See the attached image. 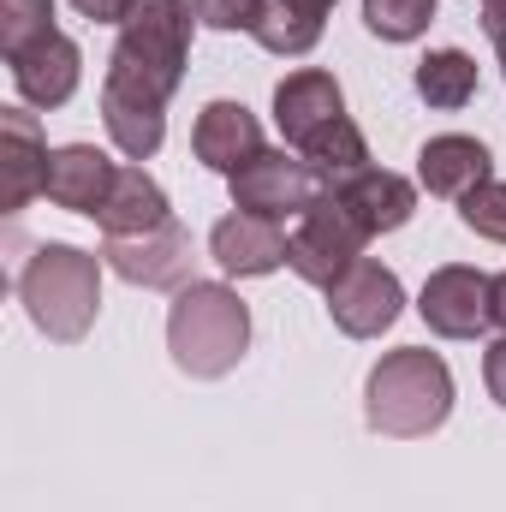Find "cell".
<instances>
[{"mask_svg":"<svg viewBox=\"0 0 506 512\" xmlns=\"http://www.w3.org/2000/svg\"><path fill=\"white\" fill-rule=\"evenodd\" d=\"M191 0H137L102 72V126L126 161H149L167 137V102L191 66Z\"/></svg>","mask_w":506,"mask_h":512,"instance_id":"1","label":"cell"},{"mask_svg":"<svg viewBox=\"0 0 506 512\" xmlns=\"http://www.w3.org/2000/svg\"><path fill=\"white\" fill-rule=\"evenodd\" d=\"M167 352L197 382L233 376L239 358L251 352V304L227 280H191V286H179L173 310H167Z\"/></svg>","mask_w":506,"mask_h":512,"instance_id":"2","label":"cell"},{"mask_svg":"<svg viewBox=\"0 0 506 512\" xmlns=\"http://www.w3.org/2000/svg\"><path fill=\"white\" fill-rule=\"evenodd\" d=\"M364 417L387 441H423L453 417V370L429 346L387 352L364 382Z\"/></svg>","mask_w":506,"mask_h":512,"instance_id":"3","label":"cell"},{"mask_svg":"<svg viewBox=\"0 0 506 512\" xmlns=\"http://www.w3.org/2000/svg\"><path fill=\"white\" fill-rule=\"evenodd\" d=\"M18 298L30 310V322L60 340V346H78L102 310V256L78 251V245H36L24 274H18Z\"/></svg>","mask_w":506,"mask_h":512,"instance_id":"4","label":"cell"},{"mask_svg":"<svg viewBox=\"0 0 506 512\" xmlns=\"http://www.w3.org/2000/svg\"><path fill=\"white\" fill-rule=\"evenodd\" d=\"M370 245V233H364V221L334 197V191H322L298 221H292V233H286V268L298 274V280H310V286H334L358 256Z\"/></svg>","mask_w":506,"mask_h":512,"instance_id":"5","label":"cell"},{"mask_svg":"<svg viewBox=\"0 0 506 512\" xmlns=\"http://www.w3.org/2000/svg\"><path fill=\"white\" fill-rule=\"evenodd\" d=\"M227 185H233V209L262 215V221H298V215L328 191L322 173H316L304 155H286V149H262V155L245 161Z\"/></svg>","mask_w":506,"mask_h":512,"instance_id":"6","label":"cell"},{"mask_svg":"<svg viewBox=\"0 0 506 512\" xmlns=\"http://www.w3.org/2000/svg\"><path fill=\"white\" fill-rule=\"evenodd\" d=\"M405 310V286L376 256H358L334 286H328V316L346 340H381Z\"/></svg>","mask_w":506,"mask_h":512,"instance_id":"7","label":"cell"},{"mask_svg":"<svg viewBox=\"0 0 506 512\" xmlns=\"http://www.w3.org/2000/svg\"><path fill=\"white\" fill-rule=\"evenodd\" d=\"M489 280L495 274L465 268V262L435 268L423 280V292H417V316L429 322V334H441V340H477L483 328H495L489 322Z\"/></svg>","mask_w":506,"mask_h":512,"instance_id":"8","label":"cell"},{"mask_svg":"<svg viewBox=\"0 0 506 512\" xmlns=\"http://www.w3.org/2000/svg\"><path fill=\"white\" fill-rule=\"evenodd\" d=\"M102 262L131 280V286H149V292H179L191 286V233L179 221H161L155 233H137V239H102Z\"/></svg>","mask_w":506,"mask_h":512,"instance_id":"9","label":"cell"},{"mask_svg":"<svg viewBox=\"0 0 506 512\" xmlns=\"http://www.w3.org/2000/svg\"><path fill=\"white\" fill-rule=\"evenodd\" d=\"M48 143L30 108H0V209L18 215L48 185Z\"/></svg>","mask_w":506,"mask_h":512,"instance_id":"10","label":"cell"},{"mask_svg":"<svg viewBox=\"0 0 506 512\" xmlns=\"http://www.w3.org/2000/svg\"><path fill=\"white\" fill-rule=\"evenodd\" d=\"M6 66H12V90H18L24 108H66L78 96V78H84V54L60 30L48 42L24 48L18 60H6Z\"/></svg>","mask_w":506,"mask_h":512,"instance_id":"11","label":"cell"},{"mask_svg":"<svg viewBox=\"0 0 506 512\" xmlns=\"http://www.w3.org/2000/svg\"><path fill=\"white\" fill-rule=\"evenodd\" d=\"M268 143H262V126L245 102H209L191 126V155L209 167V173H239L245 161H256Z\"/></svg>","mask_w":506,"mask_h":512,"instance_id":"12","label":"cell"},{"mask_svg":"<svg viewBox=\"0 0 506 512\" xmlns=\"http://www.w3.org/2000/svg\"><path fill=\"white\" fill-rule=\"evenodd\" d=\"M114 161L96 149V143H60L54 155H48V185H42V197L54 203V209H72V215H96L102 203H108V191H114Z\"/></svg>","mask_w":506,"mask_h":512,"instance_id":"13","label":"cell"},{"mask_svg":"<svg viewBox=\"0 0 506 512\" xmlns=\"http://www.w3.org/2000/svg\"><path fill=\"white\" fill-rule=\"evenodd\" d=\"M346 114V96H340V78L334 72H322V66H304V72H286L280 84H274V126L280 137L298 149L310 131H322L328 120H340Z\"/></svg>","mask_w":506,"mask_h":512,"instance_id":"14","label":"cell"},{"mask_svg":"<svg viewBox=\"0 0 506 512\" xmlns=\"http://www.w3.org/2000/svg\"><path fill=\"white\" fill-rule=\"evenodd\" d=\"M483 179H495V155L465 131H441L417 149V185L429 197H465Z\"/></svg>","mask_w":506,"mask_h":512,"instance_id":"15","label":"cell"},{"mask_svg":"<svg viewBox=\"0 0 506 512\" xmlns=\"http://www.w3.org/2000/svg\"><path fill=\"white\" fill-rule=\"evenodd\" d=\"M358 221H364V233L376 239V233H399L411 215H417V185L405 179V173H387V167H364V173H352V179H340V185H328Z\"/></svg>","mask_w":506,"mask_h":512,"instance_id":"16","label":"cell"},{"mask_svg":"<svg viewBox=\"0 0 506 512\" xmlns=\"http://www.w3.org/2000/svg\"><path fill=\"white\" fill-rule=\"evenodd\" d=\"M209 256H215L227 274L256 280V274H274V268L286 262V233H280V221H262V215L233 209L227 221H215V233H209Z\"/></svg>","mask_w":506,"mask_h":512,"instance_id":"17","label":"cell"},{"mask_svg":"<svg viewBox=\"0 0 506 512\" xmlns=\"http://www.w3.org/2000/svg\"><path fill=\"white\" fill-rule=\"evenodd\" d=\"M161 221H173V209H167V191L137 167L126 161L120 173H114V191H108V203L96 209V227H102V239H137V233H155Z\"/></svg>","mask_w":506,"mask_h":512,"instance_id":"18","label":"cell"},{"mask_svg":"<svg viewBox=\"0 0 506 512\" xmlns=\"http://www.w3.org/2000/svg\"><path fill=\"white\" fill-rule=\"evenodd\" d=\"M417 96H423L429 108H441V114L465 108V102L477 96V60H471L465 48H429V54L417 60Z\"/></svg>","mask_w":506,"mask_h":512,"instance_id":"19","label":"cell"},{"mask_svg":"<svg viewBox=\"0 0 506 512\" xmlns=\"http://www.w3.org/2000/svg\"><path fill=\"white\" fill-rule=\"evenodd\" d=\"M298 155L322 173V185H340V179H352V173H364V167H370V143H364V131L352 126L346 114H340V120H328L322 131H310V137L298 143Z\"/></svg>","mask_w":506,"mask_h":512,"instance_id":"20","label":"cell"},{"mask_svg":"<svg viewBox=\"0 0 506 512\" xmlns=\"http://www.w3.org/2000/svg\"><path fill=\"white\" fill-rule=\"evenodd\" d=\"M322 30H328V18H310V12H298L292 0H262V12H256V24H251V36L268 54H280V60L310 54V48L322 42Z\"/></svg>","mask_w":506,"mask_h":512,"instance_id":"21","label":"cell"},{"mask_svg":"<svg viewBox=\"0 0 506 512\" xmlns=\"http://www.w3.org/2000/svg\"><path fill=\"white\" fill-rule=\"evenodd\" d=\"M60 24H54V0H0V54L18 60L24 48L48 42Z\"/></svg>","mask_w":506,"mask_h":512,"instance_id":"22","label":"cell"},{"mask_svg":"<svg viewBox=\"0 0 506 512\" xmlns=\"http://www.w3.org/2000/svg\"><path fill=\"white\" fill-rule=\"evenodd\" d=\"M364 24L381 42H417L435 24V0H364Z\"/></svg>","mask_w":506,"mask_h":512,"instance_id":"23","label":"cell"},{"mask_svg":"<svg viewBox=\"0 0 506 512\" xmlns=\"http://www.w3.org/2000/svg\"><path fill=\"white\" fill-rule=\"evenodd\" d=\"M459 221H465L477 239L506 245V185L501 179H483L477 191H465V197H459Z\"/></svg>","mask_w":506,"mask_h":512,"instance_id":"24","label":"cell"},{"mask_svg":"<svg viewBox=\"0 0 506 512\" xmlns=\"http://www.w3.org/2000/svg\"><path fill=\"white\" fill-rule=\"evenodd\" d=\"M191 6H197V24L209 30H251L262 12V0H191Z\"/></svg>","mask_w":506,"mask_h":512,"instance_id":"25","label":"cell"},{"mask_svg":"<svg viewBox=\"0 0 506 512\" xmlns=\"http://www.w3.org/2000/svg\"><path fill=\"white\" fill-rule=\"evenodd\" d=\"M483 382H489V393H495V405L506 411V334L489 340V352H483Z\"/></svg>","mask_w":506,"mask_h":512,"instance_id":"26","label":"cell"},{"mask_svg":"<svg viewBox=\"0 0 506 512\" xmlns=\"http://www.w3.org/2000/svg\"><path fill=\"white\" fill-rule=\"evenodd\" d=\"M90 24H126L131 12H137V0H72Z\"/></svg>","mask_w":506,"mask_h":512,"instance_id":"27","label":"cell"},{"mask_svg":"<svg viewBox=\"0 0 506 512\" xmlns=\"http://www.w3.org/2000/svg\"><path fill=\"white\" fill-rule=\"evenodd\" d=\"M483 36L495 42V54H501V72H506V0H483Z\"/></svg>","mask_w":506,"mask_h":512,"instance_id":"28","label":"cell"},{"mask_svg":"<svg viewBox=\"0 0 506 512\" xmlns=\"http://www.w3.org/2000/svg\"><path fill=\"white\" fill-rule=\"evenodd\" d=\"M489 322L506 334V274H495V280H489Z\"/></svg>","mask_w":506,"mask_h":512,"instance_id":"29","label":"cell"},{"mask_svg":"<svg viewBox=\"0 0 506 512\" xmlns=\"http://www.w3.org/2000/svg\"><path fill=\"white\" fill-rule=\"evenodd\" d=\"M292 6L310 12V18H328V12H334V0H292Z\"/></svg>","mask_w":506,"mask_h":512,"instance_id":"30","label":"cell"}]
</instances>
